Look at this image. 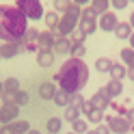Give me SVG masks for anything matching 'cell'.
I'll return each instance as SVG.
<instances>
[{"label":"cell","instance_id":"cell-21","mask_svg":"<svg viewBox=\"0 0 134 134\" xmlns=\"http://www.w3.org/2000/svg\"><path fill=\"white\" fill-rule=\"evenodd\" d=\"M108 74H110V80H123L128 76V69H125V65H121V63H113Z\"/></svg>","mask_w":134,"mask_h":134},{"label":"cell","instance_id":"cell-34","mask_svg":"<svg viewBox=\"0 0 134 134\" xmlns=\"http://www.w3.org/2000/svg\"><path fill=\"white\" fill-rule=\"evenodd\" d=\"M128 4H130V0H110V7L115 11H123Z\"/></svg>","mask_w":134,"mask_h":134},{"label":"cell","instance_id":"cell-31","mask_svg":"<svg viewBox=\"0 0 134 134\" xmlns=\"http://www.w3.org/2000/svg\"><path fill=\"white\" fill-rule=\"evenodd\" d=\"M87 119H89L91 123H95V125H99V123L104 121V110H99V108H93V113H91V115L87 117Z\"/></svg>","mask_w":134,"mask_h":134},{"label":"cell","instance_id":"cell-43","mask_svg":"<svg viewBox=\"0 0 134 134\" xmlns=\"http://www.w3.org/2000/svg\"><path fill=\"white\" fill-rule=\"evenodd\" d=\"M128 22H130V26H132V28H134V11H132V13H130V20H128Z\"/></svg>","mask_w":134,"mask_h":134},{"label":"cell","instance_id":"cell-49","mask_svg":"<svg viewBox=\"0 0 134 134\" xmlns=\"http://www.w3.org/2000/svg\"><path fill=\"white\" fill-rule=\"evenodd\" d=\"M0 128H2V123H0Z\"/></svg>","mask_w":134,"mask_h":134},{"label":"cell","instance_id":"cell-17","mask_svg":"<svg viewBox=\"0 0 134 134\" xmlns=\"http://www.w3.org/2000/svg\"><path fill=\"white\" fill-rule=\"evenodd\" d=\"M56 85L54 82H41L39 85V97L41 99H54V95H56Z\"/></svg>","mask_w":134,"mask_h":134},{"label":"cell","instance_id":"cell-13","mask_svg":"<svg viewBox=\"0 0 134 134\" xmlns=\"http://www.w3.org/2000/svg\"><path fill=\"white\" fill-rule=\"evenodd\" d=\"M56 37H58V35H56V30H41V32H39V50H41V48L52 50Z\"/></svg>","mask_w":134,"mask_h":134},{"label":"cell","instance_id":"cell-20","mask_svg":"<svg viewBox=\"0 0 134 134\" xmlns=\"http://www.w3.org/2000/svg\"><path fill=\"white\" fill-rule=\"evenodd\" d=\"M113 63L115 61H110L108 56H99L93 65H95V71L97 74H108V71H110V67H113Z\"/></svg>","mask_w":134,"mask_h":134},{"label":"cell","instance_id":"cell-38","mask_svg":"<svg viewBox=\"0 0 134 134\" xmlns=\"http://www.w3.org/2000/svg\"><path fill=\"white\" fill-rule=\"evenodd\" d=\"M125 119L130 121V125H132V130H134V108H128V113H125Z\"/></svg>","mask_w":134,"mask_h":134},{"label":"cell","instance_id":"cell-18","mask_svg":"<svg viewBox=\"0 0 134 134\" xmlns=\"http://www.w3.org/2000/svg\"><path fill=\"white\" fill-rule=\"evenodd\" d=\"M134 32V28L130 26V22H119L117 24V28H115V35H117V39H130V35Z\"/></svg>","mask_w":134,"mask_h":134},{"label":"cell","instance_id":"cell-12","mask_svg":"<svg viewBox=\"0 0 134 134\" xmlns=\"http://www.w3.org/2000/svg\"><path fill=\"white\" fill-rule=\"evenodd\" d=\"M20 91V80L11 76L4 80V95H2V102H13V95Z\"/></svg>","mask_w":134,"mask_h":134},{"label":"cell","instance_id":"cell-9","mask_svg":"<svg viewBox=\"0 0 134 134\" xmlns=\"http://www.w3.org/2000/svg\"><path fill=\"white\" fill-rule=\"evenodd\" d=\"M110 102H113V97L108 95L106 87H104V89H97L95 93H93V97H91V104H93V108H99V110L110 108Z\"/></svg>","mask_w":134,"mask_h":134},{"label":"cell","instance_id":"cell-1","mask_svg":"<svg viewBox=\"0 0 134 134\" xmlns=\"http://www.w3.org/2000/svg\"><path fill=\"white\" fill-rule=\"evenodd\" d=\"M54 82H58V87L67 91L69 95L80 93L89 82V67L85 63V58H67L61 65L58 74L54 76Z\"/></svg>","mask_w":134,"mask_h":134},{"label":"cell","instance_id":"cell-32","mask_svg":"<svg viewBox=\"0 0 134 134\" xmlns=\"http://www.w3.org/2000/svg\"><path fill=\"white\" fill-rule=\"evenodd\" d=\"M69 4H71V0H54V11L63 15L67 9H69Z\"/></svg>","mask_w":134,"mask_h":134},{"label":"cell","instance_id":"cell-36","mask_svg":"<svg viewBox=\"0 0 134 134\" xmlns=\"http://www.w3.org/2000/svg\"><path fill=\"white\" fill-rule=\"evenodd\" d=\"M71 104H74V106H78V108H80L82 104H85V97H82L80 93H74V95H71Z\"/></svg>","mask_w":134,"mask_h":134},{"label":"cell","instance_id":"cell-41","mask_svg":"<svg viewBox=\"0 0 134 134\" xmlns=\"http://www.w3.org/2000/svg\"><path fill=\"white\" fill-rule=\"evenodd\" d=\"M125 78H130L134 82V67H128V76H125Z\"/></svg>","mask_w":134,"mask_h":134},{"label":"cell","instance_id":"cell-37","mask_svg":"<svg viewBox=\"0 0 134 134\" xmlns=\"http://www.w3.org/2000/svg\"><path fill=\"white\" fill-rule=\"evenodd\" d=\"M95 130H97V134H113V132H110V128H108V125H104V123H99Z\"/></svg>","mask_w":134,"mask_h":134},{"label":"cell","instance_id":"cell-46","mask_svg":"<svg viewBox=\"0 0 134 134\" xmlns=\"http://www.w3.org/2000/svg\"><path fill=\"white\" fill-rule=\"evenodd\" d=\"M87 134H97V130H89V132H87Z\"/></svg>","mask_w":134,"mask_h":134},{"label":"cell","instance_id":"cell-23","mask_svg":"<svg viewBox=\"0 0 134 134\" xmlns=\"http://www.w3.org/2000/svg\"><path fill=\"white\" fill-rule=\"evenodd\" d=\"M54 104H56V106H61V108H67V106L71 104V95L67 93V91L58 89V91H56V95H54Z\"/></svg>","mask_w":134,"mask_h":134},{"label":"cell","instance_id":"cell-27","mask_svg":"<svg viewBox=\"0 0 134 134\" xmlns=\"http://www.w3.org/2000/svg\"><path fill=\"white\" fill-rule=\"evenodd\" d=\"M91 7L102 15V13H106V11H110V0H91Z\"/></svg>","mask_w":134,"mask_h":134},{"label":"cell","instance_id":"cell-3","mask_svg":"<svg viewBox=\"0 0 134 134\" xmlns=\"http://www.w3.org/2000/svg\"><path fill=\"white\" fill-rule=\"evenodd\" d=\"M80 15H82V7L78 4H69V9H67L63 15H61V20H58V26H56V32H58V37H69L74 30L78 28V22H80Z\"/></svg>","mask_w":134,"mask_h":134},{"label":"cell","instance_id":"cell-51","mask_svg":"<svg viewBox=\"0 0 134 134\" xmlns=\"http://www.w3.org/2000/svg\"><path fill=\"white\" fill-rule=\"evenodd\" d=\"M0 43H2V41H0Z\"/></svg>","mask_w":134,"mask_h":134},{"label":"cell","instance_id":"cell-5","mask_svg":"<svg viewBox=\"0 0 134 134\" xmlns=\"http://www.w3.org/2000/svg\"><path fill=\"white\" fill-rule=\"evenodd\" d=\"M39 32L37 28H28L24 32V37L20 39V46L22 50H26V52H39Z\"/></svg>","mask_w":134,"mask_h":134},{"label":"cell","instance_id":"cell-6","mask_svg":"<svg viewBox=\"0 0 134 134\" xmlns=\"http://www.w3.org/2000/svg\"><path fill=\"white\" fill-rule=\"evenodd\" d=\"M106 125L110 128V132H113V134H128V132L132 130L130 121L125 119V117H121V115H115V117H106Z\"/></svg>","mask_w":134,"mask_h":134},{"label":"cell","instance_id":"cell-16","mask_svg":"<svg viewBox=\"0 0 134 134\" xmlns=\"http://www.w3.org/2000/svg\"><path fill=\"white\" fill-rule=\"evenodd\" d=\"M87 54V46H85V39H71V50H69V56L71 58H85Z\"/></svg>","mask_w":134,"mask_h":134},{"label":"cell","instance_id":"cell-8","mask_svg":"<svg viewBox=\"0 0 134 134\" xmlns=\"http://www.w3.org/2000/svg\"><path fill=\"white\" fill-rule=\"evenodd\" d=\"M117 24H119L117 13H110V11H106V13H102V15L97 18V28L104 30V32H115Z\"/></svg>","mask_w":134,"mask_h":134},{"label":"cell","instance_id":"cell-24","mask_svg":"<svg viewBox=\"0 0 134 134\" xmlns=\"http://www.w3.org/2000/svg\"><path fill=\"white\" fill-rule=\"evenodd\" d=\"M43 20H46V26H48V30H56V26H58V20H61V15H58L56 11H48V13L43 15Z\"/></svg>","mask_w":134,"mask_h":134},{"label":"cell","instance_id":"cell-45","mask_svg":"<svg viewBox=\"0 0 134 134\" xmlns=\"http://www.w3.org/2000/svg\"><path fill=\"white\" fill-rule=\"evenodd\" d=\"M26 134H41V132H39V130H28Z\"/></svg>","mask_w":134,"mask_h":134},{"label":"cell","instance_id":"cell-50","mask_svg":"<svg viewBox=\"0 0 134 134\" xmlns=\"http://www.w3.org/2000/svg\"><path fill=\"white\" fill-rule=\"evenodd\" d=\"M130 2H134V0H130Z\"/></svg>","mask_w":134,"mask_h":134},{"label":"cell","instance_id":"cell-15","mask_svg":"<svg viewBox=\"0 0 134 134\" xmlns=\"http://www.w3.org/2000/svg\"><path fill=\"white\" fill-rule=\"evenodd\" d=\"M54 52H52V50H46V48H41L39 50V52H37V65L39 67H46V69H48V67H52L54 65Z\"/></svg>","mask_w":134,"mask_h":134},{"label":"cell","instance_id":"cell-25","mask_svg":"<svg viewBox=\"0 0 134 134\" xmlns=\"http://www.w3.org/2000/svg\"><path fill=\"white\" fill-rule=\"evenodd\" d=\"M7 125H11L13 134H26V132L30 130V123H28V121H22V119H15L13 123H7Z\"/></svg>","mask_w":134,"mask_h":134},{"label":"cell","instance_id":"cell-11","mask_svg":"<svg viewBox=\"0 0 134 134\" xmlns=\"http://www.w3.org/2000/svg\"><path fill=\"white\" fill-rule=\"evenodd\" d=\"M80 30V39H87L89 35H93V32L97 30V20H89V18H80L78 22V28Z\"/></svg>","mask_w":134,"mask_h":134},{"label":"cell","instance_id":"cell-10","mask_svg":"<svg viewBox=\"0 0 134 134\" xmlns=\"http://www.w3.org/2000/svg\"><path fill=\"white\" fill-rule=\"evenodd\" d=\"M20 52H22L20 41H2V43H0V56L7 58V61H9V58H15Z\"/></svg>","mask_w":134,"mask_h":134},{"label":"cell","instance_id":"cell-39","mask_svg":"<svg viewBox=\"0 0 134 134\" xmlns=\"http://www.w3.org/2000/svg\"><path fill=\"white\" fill-rule=\"evenodd\" d=\"M74 4H78V7H89L91 4V0H71Z\"/></svg>","mask_w":134,"mask_h":134},{"label":"cell","instance_id":"cell-35","mask_svg":"<svg viewBox=\"0 0 134 134\" xmlns=\"http://www.w3.org/2000/svg\"><path fill=\"white\" fill-rule=\"evenodd\" d=\"M80 113L85 115V117H89L91 113H93V104H91V99H85V104L80 106Z\"/></svg>","mask_w":134,"mask_h":134},{"label":"cell","instance_id":"cell-29","mask_svg":"<svg viewBox=\"0 0 134 134\" xmlns=\"http://www.w3.org/2000/svg\"><path fill=\"white\" fill-rule=\"evenodd\" d=\"M121 61L128 67H134V48H123L121 50Z\"/></svg>","mask_w":134,"mask_h":134},{"label":"cell","instance_id":"cell-42","mask_svg":"<svg viewBox=\"0 0 134 134\" xmlns=\"http://www.w3.org/2000/svg\"><path fill=\"white\" fill-rule=\"evenodd\" d=\"M2 95H4V80L0 78V99H2Z\"/></svg>","mask_w":134,"mask_h":134},{"label":"cell","instance_id":"cell-44","mask_svg":"<svg viewBox=\"0 0 134 134\" xmlns=\"http://www.w3.org/2000/svg\"><path fill=\"white\" fill-rule=\"evenodd\" d=\"M128 41H130V48H134V32L130 35V39H128Z\"/></svg>","mask_w":134,"mask_h":134},{"label":"cell","instance_id":"cell-22","mask_svg":"<svg viewBox=\"0 0 134 134\" xmlns=\"http://www.w3.org/2000/svg\"><path fill=\"white\" fill-rule=\"evenodd\" d=\"M106 91H108V95H110L113 99L119 97V95L123 93V82H121V80H110V82L106 85Z\"/></svg>","mask_w":134,"mask_h":134},{"label":"cell","instance_id":"cell-14","mask_svg":"<svg viewBox=\"0 0 134 134\" xmlns=\"http://www.w3.org/2000/svg\"><path fill=\"white\" fill-rule=\"evenodd\" d=\"M69 50H71V39H69V37H56L54 48H52V52H54V54L65 56V54H69Z\"/></svg>","mask_w":134,"mask_h":134},{"label":"cell","instance_id":"cell-33","mask_svg":"<svg viewBox=\"0 0 134 134\" xmlns=\"http://www.w3.org/2000/svg\"><path fill=\"white\" fill-rule=\"evenodd\" d=\"M80 18H89V20H97V18H99V13H97V11L93 9V7H91V4H89V7H82V15H80Z\"/></svg>","mask_w":134,"mask_h":134},{"label":"cell","instance_id":"cell-7","mask_svg":"<svg viewBox=\"0 0 134 134\" xmlns=\"http://www.w3.org/2000/svg\"><path fill=\"white\" fill-rule=\"evenodd\" d=\"M20 117V106L13 104V102H4L0 106V123L7 125V123H13L15 119Z\"/></svg>","mask_w":134,"mask_h":134},{"label":"cell","instance_id":"cell-48","mask_svg":"<svg viewBox=\"0 0 134 134\" xmlns=\"http://www.w3.org/2000/svg\"><path fill=\"white\" fill-rule=\"evenodd\" d=\"M0 61H2V56H0Z\"/></svg>","mask_w":134,"mask_h":134},{"label":"cell","instance_id":"cell-4","mask_svg":"<svg viewBox=\"0 0 134 134\" xmlns=\"http://www.w3.org/2000/svg\"><path fill=\"white\" fill-rule=\"evenodd\" d=\"M15 7L26 15L28 20L37 22V20H43V4H41V0H15Z\"/></svg>","mask_w":134,"mask_h":134},{"label":"cell","instance_id":"cell-2","mask_svg":"<svg viewBox=\"0 0 134 134\" xmlns=\"http://www.w3.org/2000/svg\"><path fill=\"white\" fill-rule=\"evenodd\" d=\"M28 30V18L15 4H0V41H20Z\"/></svg>","mask_w":134,"mask_h":134},{"label":"cell","instance_id":"cell-40","mask_svg":"<svg viewBox=\"0 0 134 134\" xmlns=\"http://www.w3.org/2000/svg\"><path fill=\"white\" fill-rule=\"evenodd\" d=\"M0 134H13L11 125H2V128H0Z\"/></svg>","mask_w":134,"mask_h":134},{"label":"cell","instance_id":"cell-47","mask_svg":"<svg viewBox=\"0 0 134 134\" xmlns=\"http://www.w3.org/2000/svg\"><path fill=\"white\" fill-rule=\"evenodd\" d=\"M69 134H76V132H69Z\"/></svg>","mask_w":134,"mask_h":134},{"label":"cell","instance_id":"cell-26","mask_svg":"<svg viewBox=\"0 0 134 134\" xmlns=\"http://www.w3.org/2000/svg\"><path fill=\"white\" fill-rule=\"evenodd\" d=\"M82 117V113H80V108L78 106H74V104H69L65 108V121H69V123H74L76 119H80Z\"/></svg>","mask_w":134,"mask_h":134},{"label":"cell","instance_id":"cell-30","mask_svg":"<svg viewBox=\"0 0 134 134\" xmlns=\"http://www.w3.org/2000/svg\"><path fill=\"white\" fill-rule=\"evenodd\" d=\"M28 102H30V95L26 93V91H22V89L13 95V104H18V106H26Z\"/></svg>","mask_w":134,"mask_h":134},{"label":"cell","instance_id":"cell-28","mask_svg":"<svg viewBox=\"0 0 134 134\" xmlns=\"http://www.w3.org/2000/svg\"><path fill=\"white\" fill-rule=\"evenodd\" d=\"M71 132H76V134H87L89 132V123L85 119H76L71 123Z\"/></svg>","mask_w":134,"mask_h":134},{"label":"cell","instance_id":"cell-19","mask_svg":"<svg viewBox=\"0 0 134 134\" xmlns=\"http://www.w3.org/2000/svg\"><path fill=\"white\" fill-rule=\"evenodd\" d=\"M46 130H48V134H58L63 130V119L61 117H50L46 121Z\"/></svg>","mask_w":134,"mask_h":134}]
</instances>
